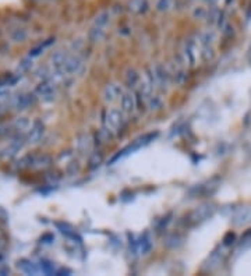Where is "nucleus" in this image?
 <instances>
[{
    "label": "nucleus",
    "mask_w": 251,
    "mask_h": 276,
    "mask_svg": "<svg viewBox=\"0 0 251 276\" xmlns=\"http://www.w3.org/2000/svg\"><path fill=\"white\" fill-rule=\"evenodd\" d=\"M151 8L149 0H130L128 1V10L133 11L134 14L144 15L147 14Z\"/></svg>",
    "instance_id": "13"
},
{
    "label": "nucleus",
    "mask_w": 251,
    "mask_h": 276,
    "mask_svg": "<svg viewBox=\"0 0 251 276\" xmlns=\"http://www.w3.org/2000/svg\"><path fill=\"white\" fill-rule=\"evenodd\" d=\"M101 162H102V154H101V152H99V154L95 152V154L92 155V158H91V161H89V164H91L89 166L94 169V167H96V166H99Z\"/></svg>",
    "instance_id": "26"
},
{
    "label": "nucleus",
    "mask_w": 251,
    "mask_h": 276,
    "mask_svg": "<svg viewBox=\"0 0 251 276\" xmlns=\"http://www.w3.org/2000/svg\"><path fill=\"white\" fill-rule=\"evenodd\" d=\"M111 20H112L111 11H109V10H102V11H99V13L95 15V18H94V21H92V25L108 30V27H109V24H111Z\"/></svg>",
    "instance_id": "15"
},
{
    "label": "nucleus",
    "mask_w": 251,
    "mask_h": 276,
    "mask_svg": "<svg viewBox=\"0 0 251 276\" xmlns=\"http://www.w3.org/2000/svg\"><path fill=\"white\" fill-rule=\"evenodd\" d=\"M222 241H223L222 244H223L225 247L232 246V244L236 241V234H235V233H232V231H229V233H226V234H225V237H223Z\"/></svg>",
    "instance_id": "25"
},
{
    "label": "nucleus",
    "mask_w": 251,
    "mask_h": 276,
    "mask_svg": "<svg viewBox=\"0 0 251 276\" xmlns=\"http://www.w3.org/2000/svg\"><path fill=\"white\" fill-rule=\"evenodd\" d=\"M173 7H175V0H156L154 6L158 13H168Z\"/></svg>",
    "instance_id": "20"
},
{
    "label": "nucleus",
    "mask_w": 251,
    "mask_h": 276,
    "mask_svg": "<svg viewBox=\"0 0 251 276\" xmlns=\"http://www.w3.org/2000/svg\"><path fill=\"white\" fill-rule=\"evenodd\" d=\"M218 186H219V181L216 179H212L207 181V183H204V184L195 186L191 191H195V197H198V195L209 197V195H212L218 190Z\"/></svg>",
    "instance_id": "9"
},
{
    "label": "nucleus",
    "mask_w": 251,
    "mask_h": 276,
    "mask_svg": "<svg viewBox=\"0 0 251 276\" xmlns=\"http://www.w3.org/2000/svg\"><path fill=\"white\" fill-rule=\"evenodd\" d=\"M201 59L204 61H212L215 59V51L212 46H202L201 51Z\"/></svg>",
    "instance_id": "24"
},
{
    "label": "nucleus",
    "mask_w": 251,
    "mask_h": 276,
    "mask_svg": "<svg viewBox=\"0 0 251 276\" xmlns=\"http://www.w3.org/2000/svg\"><path fill=\"white\" fill-rule=\"evenodd\" d=\"M191 15L194 20L204 21V20H207L208 17V8L204 7V6H195V7L192 8Z\"/></svg>",
    "instance_id": "23"
},
{
    "label": "nucleus",
    "mask_w": 251,
    "mask_h": 276,
    "mask_svg": "<svg viewBox=\"0 0 251 276\" xmlns=\"http://www.w3.org/2000/svg\"><path fill=\"white\" fill-rule=\"evenodd\" d=\"M215 207L212 204H202L195 209H192L191 212H188L183 219L180 224L186 227V229H194L204 222H207L208 219L214 217Z\"/></svg>",
    "instance_id": "1"
},
{
    "label": "nucleus",
    "mask_w": 251,
    "mask_h": 276,
    "mask_svg": "<svg viewBox=\"0 0 251 276\" xmlns=\"http://www.w3.org/2000/svg\"><path fill=\"white\" fill-rule=\"evenodd\" d=\"M247 59H249V63L251 64V45L249 48V51H247Z\"/></svg>",
    "instance_id": "27"
},
{
    "label": "nucleus",
    "mask_w": 251,
    "mask_h": 276,
    "mask_svg": "<svg viewBox=\"0 0 251 276\" xmlns=\"http://www.w3.org/2000/svg\"><path fill=\"white\" fill-rule=\"evenodd\" d=\"M78 147L80 151L84 154H89V151L92 150V138L89 134H82L81 140L78 141Z\"/></svg>",
    "instance_id": "21"
},
{
    "label": "nucleus",
    "mask_w": 251,
    "mask_h": 276,
    "mask_svg": "<svg viewBox=\"0 0 251 276\" xmlns=\"http://www.w3.org/2000/svg\"><path fill=\"white\" fill-rule=\"evenodd\" d=\"M151 71H152V74H154L156 88H159V90L162 91L168 90L170 84V77H172L168 67H166L165 64H162V63H156L155 66H152Z\"/></svg>",
    "instance_id": "4"
},
{
    "label": "nucleus",
    "mask_w": 251,
    "mask_h": 276,
    "mask_svg": "<svg viewBox=\"0 0 251 276\" xmlns=\"http://www.w3.org/2000/svg\"><path fill=\"white\" fill-rule=\"evenodd\" d=\"M120 109L125 114H131L137 109V98L133 92L125 91V94L120 98Z\"/></svg>",
    "instance_id": "6"
},
{
    "label": "nucleus",
    "mask_w": 251,
    "mask_h": 276,
    "mask_svg": "<svg viewBox=\"0 0 251 276\" xmlns=\"http://www.w3.org/2000/svg\"><path fill=\"white\" fill-rule=\"evenodd\" d=\"M59 226H60V231H62L66 237L74 240L75 243H81L82 241L81 236H80L77 231L74 230L73 227H70L68 224H59Z\"/></svg>",
    "instance_id": "19"
},
{
    "label": "nucleus",
    "mask_w": 251,
    "mask_h": 276,
    "mask_svg": "<svg viewBox=\"0 0 251 276\" xmlns=\"http://www.w3.org/2000/svg\"><path fill=\"white\" fill-rule=\"evenodd\" d=\"M158 135H159L158 131H155V133L152 131V133H147V134L141 135V137H138V138H135L131 144H128V145L125 147L123 150L119 151V154H116V155L109 161V165H115L116 162H118L119 159H123V158L128 157V155H131V154H134V152H137V151L141 150V148H144V147L149 145L151 142L155 140Z\"/></svg>",
    "instance_id": "2"
},
{
    "label": "nucleus",
    "mask_w": 251,
    "mask_h": 276,
    "mask_svg": "<svg viewBox=\"0 0 251 276\" xmlns=\"http://www.w3.org/2000/svg\"><path fill=\"white\" fill-rule=\"evenodd\" d=\"M198 41L202 46H212L216 41V32L214 30H205L201 32Z\"/></svg>",
    "instance_id": "17"
},
{
    "label": "nucleus",
    "mask_w": 251,
    "mask_h": 276,
    "mask_svg": "<svg viewBox=\"0 0 251 276\" xmlns=\"http://www.w3.org/2000/svg\"><path fill=\"white\" fill-rule=\"evenodd\" d=\"M137 246H138V253L141 255H148V254L152 251V247H154V241L151 237V233L149 231H144L140 236V239L137 240Z\"/></svg>",
    "instance_id": "10"
},
{
    "label": "nucleus",
    "mask_w": 251,
    "mask_h": 276,
    "mask_svg": "<svg viewBox=\"0 0 251 276\" xmlns=\"http://www.w3.org/2000/svg\"><path fill=\"white\" fill-rule=\"evenodd\" d=\"M148 102V106H149V109L151 110H154V112H156V110H161L163 108V101L162 98L159 97V95H151V98L147 101Z\"/></svg>",
    "instance_id": "22"
},
{
    "label": "nucleus",
    "mask_w": 251,
    "mask_h": 276,
    "mask_svg": "<svg viewBox=\"0 0 251 276\" xmlns=\"http://www.w3.org/2000/svg\"><path fill=\"white\" fill-rule=\"evenodd\" d=\"M141 78H142V77H141L140 73H138L135 68H128V70L126 71L125 81H126V84H127V87H128V88H131V90L138 88Z\"/></svg>",
    "instance_id": "14"
},
{
    "label": "nucleus",
    "mask_w": 251,
    "mask_h": 276,
    "mask_svg": "<svg viewBox=\"0 0 251 276\" xmlns=\"http://www.w3.org/2000/svg\"><path fill=\"white\" fill-rule=\"evenodd\" d=\"M185 63V59H180L179 61H175V70H173L172 75H173V80H175V82H176L178 85H183L186 82V80H187V68H186ZM186 64H187V63H186Z\"/></svg>",
    "instance_id": "11"
},
{
    "label": "nucleus",
    "mask_w": 251,
    "mask_h": 276,
    "mask_svg": "<svg viewBox=\"0 0 251 276\" xmlns=\"http://www.w3.org/2000/svg\"><path fill=\"white\" fill-rule=\"evenodd\" d=\"M82 60L78 56H71V57H67L66 63L63 66V71L66 74H77L80 73V70L82 68Z\"/></svg>",
    "instance_id": "12"
},
{
    "label": "nucleus",
    "mask_w": 251,
    "mask_h": 276,
    "mask_svg": "<svg viewBox=\"0 0 251 276\" xmlns=\"http://www.w3.org/2000/svg\"><path fill=\"white\" fill-rule=\"evenodd\" d=\"M123 94H125V88L120 84H118V82H111V84H108L104 88L102 97H104V101L106 104H113V102L119 101Z\"/></svg>",
    "instance_id": "5"
},
{
    "label": "nucleus",
    "mask_w": 251,
    "mask_h": 276,
    "mask_svg": "<svg viewBox=\"0 0 251 276\" xmlns=\"http://www.w3.org/2000/svg\"><path fill=\"white\" fill-rule=\"evenodd\" d=\"M232 223L235 226H246L251 223V205H244L242 208H237L232 217Z\"/></svg>",
    "instance_id": "7"
},
{
    "label": "nucleus",
    "mask_w": 251,
    "mask_h": 276,
    "mask_svg": "<svg viewBox=\"0 0 251 276\" xmlns=\"http://www.w3.org/2000/svg\"><path fill=\"white\" fill-rule=\"evenodd\" d=\"M105 37H106V30L105 28H99V27H95V25H91V28L88 31L89 42H92V44L101 42Z\"/></svg>",
    "instance_id": "16"
},
{
    "label": "nucleus",
    "mask_w": 251,
    "mask_h": 276,
    "mask_svg": "<svg viewBox=\"0 0 251 276\" xmlns=\"http://www.w3.org/2000/svg\"><path fill=\"white\" fill-rule=\"evenodd\" d=\"M125 113L122 112V109L112 108L106 110L104 116V126L108 131H111L112 134L120 133L125 128Z\"/></svg>",
    "instance_id": "3"
},
{
    "label": "nucleus",
    "mask_w": 251,
    "mask_h": 276,
    "mask_svg": "<svg viewBox=\"0 0 251 276\" xmlns=\"http://www.w3.org/2000/svg\"><path fill=\"white\" fill-rule=\"evenodd\" d=\"M197 44L194 42V39H187L183 46V57L190 67H194L197 63Z\"/></svg>",
    "instance_id": "8"
},
{
    "label": "nucleus",
    "mask_w": 251,
    "mask_h": 276,
    "mask_svg": "<svg viewBox=\"0 0 251 276\" xmlns=\"http://www.w3.org/2000/svg\"><path fill=\"white\" fill-rule=\"evenodd\" d=\"M222 253V251H221ZM219 251H214V253L209 255V258H208V261L205 262V265H204V269L205 271H214L219 264L222 262V254Z\"/></svg>",
    "instance_id": "18"
}]
</instances>
